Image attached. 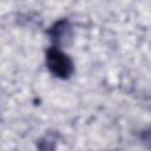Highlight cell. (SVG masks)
I'll return each instance as SVG.
<instances>
[{
    "mask_svg": "<svg viewBox=\"0 0 151 151\" xmlns=\"http://www.w3.org/2000/svg\"><path fill=\"white\" fill-rule=\"evenodd\" d=\"M140 140L146 147L151 149V127H147L140 132Z\"/></svg>",
    "mask_w": 151,
    "mask_h": 151,
    "instance_id": "4",
    "label": "cell"
},
{
    "mask_svg": "<svg viewBox=\"0 0 151 151\" xmlns=\"http://www.w3.org/2000/svg\"><path fill=\"white\" fill-rule=\"evenodd\" d=\"M38 151H55V143L48 137H42L37 143Z\"/></svg>",
    "mask_w": 151,
    "mask_h": 151,
    "instance_id": "3",
    "label": "cell"
},
{
    "mask_svg": "<svg viewBox=\"0 0 151 151\" xmlns=\"http://www.w3.org/2000/svg\"><path fill=\"white\" fill-rule=\"evenodd\" d=\"M47 34L50 35L51 40L57 45L55 47L67 44L72 38V28L70 21L67 19H60L55 21L47 31Z\"/></svg>",
    "mask_w": 151,
    "mask_h": 151,
    "instance_id": "2",
    "label": "cell"
},
{
    "mask_svg": "<svg viewBox=\"0 0 151 151\" xmlns=\"http://www.w3.org/2000/svg\"><path fill=\"white\" fill-rule=\"evenodd\" d=\"M46 66L57 78L68 79L73 73V61L59 47H51L46 52Z\"/></svg>",
    "mask_w": 151,
    "mask_h": 151,
    "instance_id": "1",
    "label": "cell"
}]
</instances>
